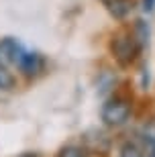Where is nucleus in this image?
I'll return each mask as SVG.
<instances>
[{
  "mask_svg": "<svg viewBox=\"0 0 155 157\" xmlns=\"http://www.w3.org/2000/svg\"><path fill=\"white\" fill-rule=\"evenodd\" d=\"M145 45V41L137 35V31H121L112 37V53H114L116 61L121 65H129L135 61V57L139 55L141 47Z\"/></svg>",
  "mask_w": 155,
  "mask_h": 157,
  "instance_id": "obj_1",
  "label": "nucleus"
},
{
  "mask_svg": "<svg viewBox=\"0 0 155 157\" xmlns=\"http://www.w3.org/2000/svg\"><path fill=\"white\" fill-rule=\"evenodd\" d=\"M100 117H102L104 124H108V127H121L131 117V102L114 96V98L104 102L102 110H100Z\"/></svg>",
  "mask_w": 155,
  "mask_h": 157,
  "instance_id": "obj_2",
  "label": "nucleus"
},
{
  "mask_svg": "<svg viewBox=\"0 0 155 157\" xmlns=\"http://www.w3.org/2000/svg\"><path fill=\"white\" fill-rule=\"evenodd\" d=\"M14 63H17V67L23 71L25 76H35V74L41 70L43 61H41V57L37 55V53L25 51L23 47H18L17 55H14Z\"/></svg>",
  "mask_w": 155,
  "mask_h": 157,
  "instance_id": "obj_3",
  "label": "nucleus"
},
{
  "mask_svg": "<svg viewBox=\"0 0 155 157\" xmlns=\"http://www.w3.org/2000/svg\"><path fill=\"white\" fill-rule=\"evenodd\" d=\"M106 8L114 18H125L133 10V0H106Z\"/></svg>",
  "mask_w": 155,
  "mask_h": 157,
  "instance_id": "obj_4",
  "label": "nucleus"
},
{
  "mask_svg": "<svg viewBox=\"0 0 155 157\" xmlns=\"http://www.w3.org/2000/svg\"><path fill=\"white\" fill-rule=\"evenodd\" d=\"M18 43H14V41L6 39L0 43V65H8V63H14V55H17L18 51Z\"/></svg>",
  "mask_w": 155,
  "mask_h": 157,
  "instance_id": "obj_5",
  "label": "nucleus"
},
{
  "mask_svg": "<svg viewBox=\"0 0 155 157\" xmlns=\"http://www.w3.org/2000/svg\"><path fill=\"white\" fill-rule=\"evenodd\" d=\"M14 86V76L6 70V65H0V90H10Z\"/></svg>",
  "mask_w": 155,
  "mask_h": 157,
  "instance_id": "obj_6",
  "label": "nucleus"
},
{
  "mask_svg": "<svg viewBox=\"0 0 155 157\" xmlns=\"http://www.w3.org/2000/svg\"><path fill=\"white\" fill-rule=\"evenodd\" d=\"M118 157H143V153H141V149L135 143H126V145H122Z\"/></svg>",
  "mask_w": 155,
  "mask_h": 157,
  "instance_id": "obj_7",
  "label": "nucleus"
},
{
  "mask_svg": "<svg viewBox=\"0 0 155 157\" xmlns=\"http://www.w3.org/2000/svg\"><path fill=\"white\" fill-rule=\"evenodd\" d=\"M57 157H88L86 151L82 149V147H76V145H69V147H63L61 153Z\"/></svg>",
  "mask_w": 155,
  "mask_h": 157,
  "instance_id": "obj_8",
  "label": "nucleus"
},
{
  "mask_svg": "<svg viewBox=\"0 0 155 157\" xmlns=\"http://www.w3.org/2000/svg\"><path fill=\"white\" fill-rule=\"evenodd\" d=\"M143 135H145V141H147L151 147H155V121L147 122V127H145Z\"/></svg>",
  "mask_w": 155,
  "mask_h": 157,
  "instance_id": "obj_9",
  "label": "nucleus"
},
{
  "mask_svg": "<svg viewBox=\"0 0 155 157\" xmlns=\"http://www.w3.org/2000/svg\"><path fill=\"white\" fill-rule=\"evenodd\" d=\"M155 6V0H143V10L145 12H151Z\"/></svg>",
  "mask_w": 155,
  "mask_h": 157,
  "instance_id": "obj_10",
  "label": "nucleus"
},
{
  "mask_svg": "<svg viewBox=\"0 0 155 157\" xmlns=\"http://www.w3.org/2000/svg\"><path fill=\"white\" fill-rule=\"evenodd\" d=\"M151 149H153V151H151V155H149V157H155V147H151Z\"/></svg>",
  "mask_w": 155,
  "mask_h": 157,
  "instance_id": "obj_11",
  "label": "nucleus"
},
{
  "mask_svg": "<svg viewBox=\"0 0 155 157\" xmlns=\"http://www.w3.org/2000/svg\"><path fill=\"white\" fill-rule=\"evenodd\" d=\"M25 157H35V155H25Z\"/></svg>",
  "mask_w": 155,
  "mask_h": 157,
  "instance_id": "obj_12",
  "label": "nucleus"
}]
</instances>
